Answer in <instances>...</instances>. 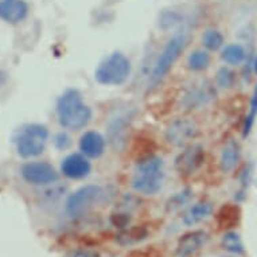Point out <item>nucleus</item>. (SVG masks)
<instances>
[{"mask_svg": "<svg viewBox=\"0 0 257 257\" xmlns=\"http://www.w3.org/2000/svg\"><path fill=\"white\" fill-rule=\"evenodd\" d=\"M57 117L59 125L68 131H80L92 121V108L85 104L77 89H68L57 100Z\"/></svg>", "mask_w": 257, "mask_h": 257, "instance_id": "f257e3e1", "label": "nucleus"}, {"mask_svg": "<svg viewBox=\"0 0 257 257\" xmlns=\"http://www.w3.org/2000/svg\"><path fill=\"white\" fill-rule=\"evenodd\" d=\"M165 163L158 156H150L138 162L132 177L131 186L138 194L155 195L165 183Z\"/></svg>", "mask_w": 257, "mask_h": 257, "instance_id": "f03ea898", "label": "nucleus"}, {"mask_svg": "<svg viewBox=\"0 0 257 257\" xmlns=\"http://www.w3.org/2000/svg\"><path fill=\"white\" fill-rule=\"evenodd\" d=\"M131 72L132 65L130 58L121 51H113L98 63L94 78L104 86H120L128 81Z\"/></svg>", "mask_w": 257, "mask_h": 257, "instance_id": "7ed1b4c3", "label": "nucleus"}, {"mask_svg": "<svg viewBox=\"0 0 257 257\" xmlns=\"http://www.w3.org/2000/svg\"><path fill=\"white\" fill-rule=\"evenodd\" d=\"M49 130L42 124H26L21 126L14 135V144L22 158H35L45 152Z\"/></svg>", "mask_w": 257, "mask_h": 257, "instance_id": "20e7f679", "label": "nucleus"}, {"mask_svg": "<svg viewBox=\"0 0 257 257\" xmlns=\"http://www.w3.org/2000/svg\"><path fill=\"white\" fill-rule=\"evenodd\" d=\"M106 198V191L102 186L86 185L69 195L65 203V211L72 218L84 217L98 206Z\"/></svg>", "mask_w": 257, "mask_h": 257, "instance_id": "39448f33", "label": "nucleus"}, {"mask_svg": "<svg viewBox=\"0 0 257 257\" xmlns=\"http://www.w3.org/2000/svg\"><path fill=\"white\" fill-rule=\"evenodd\" d=\"M187 43H189V34L185 30H179L177 33H174V35L167 41L163 50L156 59L155 66L151 73L152 84H158L169 74L174 63L177 62L178 58L185 51Z\"/></svg>", "mask_w": 257, "mask_h": 257, "instance_id": "423d86ee", "label": "nucleus"}, {"mask_svg": "<svg viewBox=\"0 0 257 257\" xmlns=\"http://www.w3.org/2000/svg\"><path fill=\"white\" fill-rule=\"evenodd\" d=\"M199 126L190 117H178L166 130V140L174 147H187L198 136Z\"/></svg>", "mask_w": 257, "mask_h": 257, "instance_id": "0eeeda50", "label": "nucleus"}, {"mask_svg": "<svg viewBox=\"0 0 257 257\" xmlns=\"http://www.w3.org/2000/svg\"><path fill=\"white\" fill-rule=\"evenodd\" d=\"M21 175L29 185L49 186L58 181L57 170L47 162H29L21 167Z\"/></svg>", "mask_w": 257, "mask_h": 257, "instance_id": "6e6552de", "label": "nucleus"}, {"mask_svg": "<svg viewBox=\"0 0 257 257\" xmlns=\"http://www.w3.org/2000/svg\"><path fill=\"white\" fill-rule=\"evenodd\" d=\"M205 162V150L199 144H190L175 159V170L181 177H190L202 167Z\"/></svg>", "mask_w": 257, "mask_h": 257, "instance_id": "1a4fd4ad", "label": "nucleus"}, {"mask_svg": "<svg viewBox=\"0 0 257 257\" xmlns=\"http://www.w3.org/2000/svg\"><path fill=\"white\" fill-rule=\"evenodd\" d=\"M90 171H92V165L89 159L78 152L68 155L61 163V173L63 174V177L72 181L84 179L90 174Z\"/></svg>", "mask_w": 257, "mask_h": 257, "instance_id": "9d476101", "label": "nucleus"}, {"mask_svg": "<svg viewBox=\"0 0 257 257\" xmlns=\"http://www.w3.org/2000/svg\"><path fill=\"white\" fill-rule=\"evenodd\" d=\"M80 151L88 159H98L105 154L106 140L97 131H86L80 138Z\"/></svg>", "mask_w": 257, "mask_h": 257, "instance_id": "9b49d317", "label": "nucleus"}, {"mask_svg": "<svg viewBox=\"0 0 257 257\" xmlns=\"http://www.w3.org/2000/svg\"><path fill=\"white\" fill-rule=\"evenodd\" d=\"M209 234L203 230H193L179 237L177 244V253L181 257L193 256L207 244Z\"/></svg>", "mask_w": 257, "mask_h": 257, "instance_id": "f8f14e48", "label": "nucleus"}, {"mask_svg": "<svg viewBox=\"0 0 257 257\" xmlns=\"http://www.w3.org/2000/svg\"><path fill=\"white\" fill-rule=\"evenodd\" d=\"M29 15V5L25 0H0V21L17 25Z\"/></svg>", "mask_w": 257, "mask_h": 257, "instance_id": "ddd939ff", "label": "nucleus"}, {"mask_svg": "<svg viewBox=\"0 0 257 257\" xmlns=\"http://www.w3.org/2000/svg\"><path fill=\"white\" fill-rule=\"evenodd\" d=\"M241 159V148L240 144L234 139L226 140L223 144L219 155V169L225 174L232 173L233 170L238 166V162Z\"/></svg>", "mask_w": 257, "mask_h": 257, "instance_id": "4468645a", "label": "nucleus"}, {"mask_svg": "<svg viewBox=\"0 0 257 257\" xmlns=\"http://www.w3.org/2000/svg\"><path fill=\"white\" fill-rule=\"evenodd\" d=\"M214 94L215 92L211 88V85L205 82L202 85H198L197 88L191 89L185 96L183 104L189 109H199L203 105H206L207 102H210L211 98L214 97Z\"/></svg>", "mask_w": 257, "mask_h": 257, "instance_id": "2eb2a0df", "label": "nucleus"}, {"mask_svg": "<svg viewBox=\"0 0 257 257\" xmlns=\"http://www.w3.org/2000/svg\"><path fill=\"white\" fill-rule=\"evenodd\" d=\"M213 214V203L210 201L202 199L199 202L194 203L186 211L183 215V223L187 226H194L197 223L202 222Z\"/></svg>", "mask_w": 257, "mask_h": 257, "instance_id": "dca6fc26", "label": "nucleus"}, {"mask_svg": "<svg viewBox=\"0 0 257 257\" xmlns=\"http://www.w3.org/2000/svg\"><path fill=\"white\" fill-rule=\"evenodd\" d=\"M148 236H150V230L143 225H140V226L138 225V226H132V228L125 229L121 233H118L116 236V241L121 246H131V245L144 241Z\"/></svg>", "mask_w": 257, "mask_h": 257, "instance_id": "f3484780", "label": "nucleus"}, {"mask_svg": "<svg viewBox=\"0 0 257 257\" xmlns=\"http://www.w3.org/2000/svg\"><path fill=\"white\" fill-rule=\"evenodd\" d=\"M240 215V207L232 205V203H226L217 213V223H218L219 228L230 229L238 223Z\"/></svg>", "mask_w": 257, "mask_h": 257, "instance_id": "a211bd4d", "label": "nucleus"}, {"mask_svg": "<svg viewBox=\"0 0 257 257\" xmlns=\"http://www.w3.org/2000/svg\"><path fill=\"white\" fill-rule=\"evenodd\" d=\"M221 58H222L223 62L228 63L230 66H238L246 58V51L238 43H232V45L223 47Z\"/></svg>", "mask_w": 257, "mask_h": 257, "instance_id": "6ab92c4d", "label": "nucleus"}, {"mask_svg": "<svg viewBox=\"0 0 257 257\" xmlns=\"http://www.w3.org/2000/svg\"><path fill=\"white\" fill-rule=\"evenodd\" d=\"M211 58L207 50L191 51L187 58V66L193 72H203L210 66Z\"/></svg>", "mask_w": 257, "mask_h": 257, "instance_id": "aec40b11", "label": "nucleus"}, {"mask_svg": "<svg viewBox=\"0 0 257 257\" xmlns=\"http://www.w3.org/2000/svg\"><path fill=\"white\" fill-rule=\"evenodd\" d=\"M202 45L207 51H217L225 45L223 34L217 29H207L202 34Z\"/></svg>", "mask_w": 257, "mask_h": 257, "instance_id": "412c9836", "label": "nucleus"}, {"mask_svg": "<svg viewBox=\"0 0 257 257\" xmlns=\"http://www.w3.org/2000/svg\"><path fill=\"white\" fill-rule=\"evenodd\" d=\"M193 197V191L190 189H183L182 191L173 195L169 201L166 202V211L167 213H175V211L181 210L182 207L189 203V201Z\"/></svg>", "mask_w": 257, "mask_h": 257, "instance_id": "4be33fe9", "label": "nucleus"}, {"mask_svg": "<svg viewBox=\"0 0 257 257\" xmlns=\"http://www.w3.org/2000/svg\"><path fill=\"white\" fill-rule=\"evenodd\" d=\"M221 245L225 250H228L234 254H241L244 253V245L241 241V237L236 232H228L225 233L221 241Z\"/></svg>", "mask_w": 257, "mask_h": 257, "instance_id": "5701e85b", "label": "nucleus"}, {"mask_svg": "<svg viewBox=\"0 0 257 257\" xmlns=\"http://www.w3.org/2000/svg\"><path fill=\"white\" fill-rule=\"evenodd\" d=\"M215 84L221 89H232L236 84V73L226 66L219 68L215 74Z\"/></svg>", "mask_w": 257, "mask_h": 257, "instance_id": "b1692460", "label": "nucleus"}, {"mask_svg": "<svg viewBox=\"0 0 257 257\" xmlns=\"http://www.w3.org/2000/svg\"><path fill=\"white\" fill-rule=\"evenodd\" d=\"M256 116H257V86L256 89H254V92H253L252 100H250V109H249L248 116H246V118H245L244 131H242V136H244V138L249 136V134H250V131H252Z\"/></svg>", "mask_w": 257, "mask_h": 257, "instance_id": "393cba45", "label": "nucleus"}, {"mask_svg": "<svg viewBox=\"0 0 257 257\" xmlns=\"http://www.w3.org/2000/svg\"><path fill=\"white\" fill-rule=\"evenodd\" d=\"M126 257H163V253L155 246H147V248L131 250Z\"/></svg>", "mask_w": 257, "mask_h": 257, "instance_id": "a878e982", "label": "nucleus"}, {"mask_svg": "<svg viewBox=\"0 0 257 257\" xmlns=\"http://www.w3.org/2000/svg\"><path fill=\"white\" fill-rule=\"evenodd\" d=\"M131 221V213H125V211H117V213H113L110 215V222L116 228H126L128 223Z\"/></svg>", "mask_w": 257, "mask_h": 257, "instance_id": "bb28decb", "label": "nucleus"}, {"mask_svg": "<svg viewBox=\"0 0 257 257\" xmlns=\"http://www.w3.org/2000/svg\"><path fill=\"white\" fill-rule=\"evenodd\" d=\"M179 19H181V15L175 13V11L163 13L162 18H160V27L165 30L170 29V27H174V26L179 23Z\"/></svg>", "mask_w": 257, "mask_h": 257, "instance_id": "cd10ccee", "label": "nucleus"}, {"mask_svg": "<svg viewBox=\"0 0 257 257\" xmlns=\"http://www.w3.org/2000/svg\"><path fill=\"white\" fill-rule=\"evenodd\" d=\"M54 144L58 150L65 151V150H68V148L72 146V138H70L66 132H59L58 135L55 136Z\"/></svg>", "mask_w": 257, "mask_h": 257, "instance_id": "c85d7f7f", "label": "nucleus"}, {"mask_svg": "<svg viewBox=\"0 0 257 257\" xmlns=\"http://www.w3.org/2000/svg\"><path fill=\"white\" fill-rule=\"evenodd\" d=\"M68 257H101L97 250H93L89 248H81L74 249Z\"/></svg>", "mask_w": 257, "mask_h": 257, "instance_id": "c756f323", "label": "nucleus"}, {"mask_svg": "<svg viewBox=\"0 0 257 257\" xmlns=\"http://www.w3.org/2000/svg\"><path fill=\"white\" fill-rule=\"evenodd\" d=\"M253 70H254V73L257 74V55H256V59H254V63H253Z\"/></svg>", "mask_w": 257, "mask_h": 257, "instance_id": "7c9ffc66", "label": "nucleus"}]
</instances>
